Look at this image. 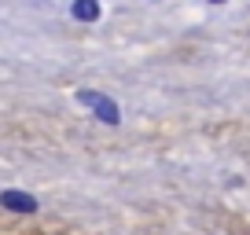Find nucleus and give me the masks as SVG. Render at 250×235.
<instances>
[{"label":"nucleus","mask_w":250,"mask_h":235,"mask_svg":"<svg viewBox=\"0 0 250 235\" xmlns=\"http://www.w3.org/2000/svg\"><path fill=\"white\" fill-rule=\"evenodd\" d=\"M78 103L92 107L96 118H100V121H107V125H118V121H122V110H118V103L107 99L103 92H88V88H81V92H78Z\"/></svg>","instance_id":"f257e3e1"},{"label":"nucleus","mask_w":250,"mask_h":235,"mask_svg":"<svg viewBox=\"0 0 250 235\" xmlns=\"http://www.w3.org/2000/svg\"><path fill=\"white\" fill-rule=\"evenodd\" d=\"M0 206H4V210H15V213H33L37 210V198L26 195V191H4V195H0Z\"/></svg>","instance_id":"f03ea898"},{"label":"nucleus","mask_w":250,"mask_h":235,"mask_svg":"<svg viewBox=\"0 0 250 235\" xmlns=\"http://www.w3.org/2000/svg\"><path fill=\"white\" fill-rule=\"evenodd\" d=\"M74 19L78 22H96L100 19V0H74Z\"/></svg>","instance_id":"7ed1b4c3"},{"label":"nucleus","mask_w":250,"mask_h":235,"mask_svg":"<svg viewBox=\"0 0 250 235\" xmlns=\"http://www.w3.org/2000/svg\"><path fill=\"white\" fill-rule=\"evenodd\" d=\"M210 4H225V0H210Z\"/></svg>","instance_id":"20e7f679"}]
</instances>
